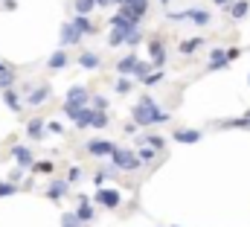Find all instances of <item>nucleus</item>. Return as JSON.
Returning <instances> with one entry per match:
<instances>
[{"label":"nucleus","instance_id":"f257e3e1","mask_svg":"<svg viewBox=\"0 0 250 227\" xmlns=\"http://www.w3.org/2000/svg\"><path fill=\"white\" fill-rule=\"evenodd\" d=\"M169 111H160L157 108V102L146 93L134 108H131V119L137 122V128H148V125H157V122H169Z\"/></svg>","mask_w":250,"mask_h":227},{"label":"nucleus","instance_id":"f03ea898","mask_svg":"<svg viewBox=\"0 0 250 227\" xmlns=\"http://www.w3.org/2000/svg\"><path fill=\"white\" fill-rule=\"evenodd\" d=\"M166 18H169V21H175V23H181V21H189V23H198V26H207V23L212 21V15H209L207 9H187V12H169Z\"/></svg>","mask_w":250,"mask_h":227},{"label":"nucleus","instance_id":"7ed1b4c3","mask_svg":"<svg viewBox=\"0 0 250 227\" xmlns=\"http://www.w3.org/2000/svg\"><path fill=\"white\" fill-rule=\"evenodd\" d=\"M111 160H114L117 169H123V172H134V169L143 166V163L137 160V155L128 152V149H114V152H111Z\"/></svg>","mask_w":250,"mask_h":227},{"label":"nucleus","instance_id":"20e7f679","mask_svg":"<svg viewBox=\"0 0 250 227\" xmlns=\"http://www.w3.org/2000/svg\"><path fill=\"white\" fill-rule=\"evenodd\" d=\"M50 96H53V88H50L47 82H41V85L29 88V93H26V105H29V108H38V105L47 102Z\"/></svg>","mask_w":250,"mask_h":227},{"label":"nucleus","instance_id":"39448f33","mask_svg":"<svg viewBox=\"0 0 250 227\" xmlns=\"http://www.w3.org/2000/svg\"><path fill=\"white\" fill-rule=\"evenodd\" d=\"M93 201L99 207H105V210H117L120 207V192L117 189H108V186H99L96 195H93Z\"/></svg>","mask_w":250,"mask_h":227},{"label":"nucleus","instance_id":"423d86ee","mask_svg":"<svg viewBox=\"0 0 250 227\" xmlns=\"http://www.w3.org/2000/svg\"><path fill=\"white\" fill-rule=\"evenodd\" d=\"M9 155H12V160H15L21 169H32V163H35V155H32L26 146H12Z\"/></svg>","mask_w":250,"mask_h":227},{"label":"nucleus","instance_id":"0eeeda50","mask_svg":"<svg viewBox=\"0 0 250 227\" xmlns=\"http://www.w3.org/2000/svg\"><path fill=\"white\" fill-rule=\"evenodd\" d=\"M201 137H204V131H198V128H178V131H172V140L184 143V146H195Z\"/></svg>","mask_w":250,"mask_h":227},{"label":"nucleus","instance_id":"6e6552de","mask_svg":"<svg viewBox=\"0 0 250 227\" xmlns=\"http://www.w3.org/2000/svg\"><path fill=\"white\" fill-rule=\"evenodd\" d=\"M148 53H151V61H148L151 67L160 70V67L166 64V50H163V41H160V38H151V41H148Z\"/></svg>","mask_w":250,"mask_h":227},{"label":"nucleus","instance_id":"1a4fd4ad","mask_svg":"<svg viewBox=\"0 0 250 227\" xmlns=\"http://www.w3.org/2000/svg\"><path fill=\"white\" fill-rule=\"evenodd\" d=\"M84 149H87V152H90L93 158H111V152H114L117 146H114L111 140H90V143H87Z\"/></svg>","mask_w":250,"mask_h":227},{"label":"nucleus","instance_id":"9d476101","mask_svg":"<svg viewBox=\"0 0 250 227\" xmlns=\"http://www.w3.org/2000/svg\"><path fill=\"white\" fill-rule=\"evenodd\" d=\"M67 189H70V183L62 181V178H59V181H50V186H47V198H50V201H62L64 195H67Z\"/></svg>","mask_w":250,"mask_h":227},{"label":"nucleus","instance_id":"9b49d317","mask_svg":"<svg viewBox=\"0 0 250 227\" xmlns=\"http://www.w3.org/2000/svg\"><path fill=\"white\" fill-rule=\"evenodd\" d=\"M82 38H84V35H82V32H79V29H76V26H73L70 21H67V23L62 26V47H70V44H79Z\"/></svg>","mask_w":250,"mask_h":227},{"label":"nucleus","instance_id":"f8f14e48","mask_svg":"<svg viewBox=\"0 0 250 227\" xmlns=\"http://www.w3.org/2000/svg\"><path fill=\"white\" fill-rule=\"evenodd\" d=\"M67 99H70V102H82V105H87L90 93H87V88H84V85H70V91H67Z\"/></svg>","mask_w":250,"mask_h":227},{"label":"nucleus","instance_id":"ddd939ff","mask_svg":"<svg viewBox=\"0 0 250 227\" xmlns=\"http://www.w3.org/2000/svg\"><path fill=\"white\" fill-rule=\"evenodd\" d=\"M90 116H93V108H87V105H82L79 114L73 116V122H76V128L79 131H84V128H90Z\"/></svg>","mask_w":250,"mask_h":227},{"label":"nucleus","instance_id":"4468645a","mask_svg":"<svg viewBox=\"0 0 250 227\" xmlns=\"http://www.w3.org/2000/svg\"><path fill=\"white\" fill-rule=\"evenodd\" d=\"M230 61H227V53L224 50H212V56H209V64H207V70L212 73V70H224Z\"/></svg>","mask_w":250,"mask_h":227},{"label":"nucleus","instance_id":"2eb2a0df","mask_svg":"<svg viewBox=\"0 0 250 227\" xmlns=\"http://www.w3.org/2000/svg\"><path fill=\"white\" fill-rule=\"evenodd\" d=\"M137 61H140V58L134 56V53H131V56H125V58H120V61H117V73H120V76H131V73H134V67H137Z\"/></svg>","mask_w":250,"mask_h":227},{"label":"nucleus","instance_id":"dca6fc26","mask_svg":"<svg viewBox=\"0 0 250 227\" xmlns=\"http://www.w3.org/2000/svg\"><path fill=\"white\" fill-rule=\"evenodd\" d=\"M44 134H47V131H44V122H41V119H29V122H26V137H29V140H44Z\"/></svg>","mask_w":250,"mask_h":227},{"label":"nucleus","instance_id":"f3484780","mask_svg":"<svg viewBox=\"0 0 250 227\" xmlns=\"http://www.w3.org/2000/svg\"><path fill=\"white\" fill-rule=\"evenodd\" d=\"M137 29V26H134ZM134 29H125V26H114V32H111V38H108V47H120V44H125V38L134 32Z\"/></svg>","mask_w":250,"mask_h":227},{"label":"nucleus","instance_id":"a211bd4d","mask_svg":"<svg viewBox=\"0 0 250 227\" xmlns=\"http://www.w3.org/2000/svg\"><path fill=\"white\" fill-rule=\"evenodd\" d=\"M3 102H6V108H9V111H21V96H18V91H15V88H6V91H3Z\"/></svg>","mask_w":250,"mask_h":227},{"label":"nucleus","instance_id":"6ab92c4d","mask_svg":"<svg viewBox=\"0 0 250 227\" xmlns=\"http://www.w3.org/2000/svg\"><path fill=\"white\" fill-rule=\"evenodd\" d=\"M99 64H102V61H99L96 53H82V56H79V67H82V70H99Z\"/></svg>","mask_w":250,"mask_h":227},{"label":"nucleus","instance_id":"aec40b11","mask_svg":"<svg viewBox=\"0 0 250 227\" xmlns=\"http://www.w3.org/2000/svg\"><path fill=\"white\" fill-rule=\"evenodd\" d=\"M47 67H50V70H64V67H67V53H64V50H56L53 56L47 58Z\"/></svg>","mask_w":250,"mask_h":227},{"label":"nucleus","instance_id":"412c9836","mask_svg":"<svg viewBox=\"0 0 250 227\" xmlns=\"http://www.w3.org/2000/svg\"><path fill=\"white\" fill-rule=\"evenodd\" d=\"M70 23H73V26H76V29H79L82 35H87V32H93V23H90V18H87V15H76V18H73Z\"/></svg>","mask_w":250,"mask_h":227},{"label":"nucleus","instance_id":"4be33fe9","mask_svg":"<svg viewBox=\"0 0 250 227\" xmlns=\"http://www.w3.org/2000/svg\"><path fill=\"white\" fill-rule=\"evenodd\" d=\"M134 155H137V160H140V163H151V160L157 158V149H151V146H146V143H143Z\"/></svg>","mask_w":250,"mask_h":227},{"label":"nucleus","instance_id":"5701e85b","mask_svg":"<svg viewBox=\"0 0 250 227\" xmlns=\"http://www.w3.org/2000/svg\"><path fill=\"white\" fill-rule=\"evenodd\" d=\"M76 219H79V222H84V225H87V222H93V207H90V201H82V204L76 207Z\"/></svg>","mask_w":250,"mask_h":227},{"label":"nucleus","instance_id":"b1692460","mask_svg":"<svg viewBox=\"0 0 250 227\" xmlns=\"http://www.w3.org/2000/svg\"><path fill=\"white\" fill-rule=\"evenodd\" d=\"M114 172H117V166H99L96 175H93V183H96V186H105V181L114 178Z\"/></svg>","mask_w":250,"mask_h":227},{"label":"nucleus","instance_id":"393cba45","mask_svg":"<svg viewBox=\"0 0 250 227\" xmlns=\"http://www.w3.org/2000/svg\"><path fill=\"white\" fill-rule=\"evenodd\" d=\"M204 44H207L204 38H189V41H181V47H178V50H181L184 56H189V53H195V50H201Z\"/></svg>","mask_w":250,"mask_h":227},{"label":"nucleus","instance_id":"a878e982","mask_svg":"<svg viewBox=\"0 0 250 227\" xmlns=\"http://www.w3.org/2000/svg\"><path fill=\"white\" fill-rule=\"evenodd\" d=\"M248 9H250L248 0H236V3L230 6V15H233L236 21H242V18H248Z\"/></svg>","mask_w":250,"mask_h":227},{"label":"nucleus","instance_id":"bb28decb","mask_svg":"<svg viewBox=\"0 0 250 227\" xmlns=\"http://www.w3.org/2000/svg\"><path fill=\"white\" fill-rule=\"evenodd\" d=\"M221 128H250V116H236V119H224L218 122Z\"/></svg>","mask_w":250,"mask_h":227},{"label":"nucleus","instance_id":"cd10ccee","mask_svg":"<svg viewBox=\"0 0 250 227\" xmlns=\"http://www.w3.org/2000/svg\"><path fill=\"white\" fill-rule=\"evenodd\" d=\"M90 125H93V128H105V125H108V111H102V108H93Z\"/></svg>","mask_w":250,"mask_h":227},{"label":"nucleus","instance_id":"c85d7f7f","mask_svg":"<svg viewBox=\"0 0 250 227\" xmlns=\"http://www.w3.org/2000/svg\"><path fill=\"white\" fill-rule=\"evenodd\" d=\"M163 76H166V73H163V67H160V70H154V73L148 70V73L143 76V79H146V88H154L157 82H163Z\"/></svg>","mask_w":250,"mask_h":227},{"label":"nucleus","instance_id":"c756f323","mask_svg":"<svg viewBox=\"0 0 250 227\" xmlns=\"http://www.w3.org/2000/svg\"><path fill=\"white\" fill-rule=\"evenodd\" d=\"M6 88H15V70H3L0 73V91H6Z\"/></svg>","mask_w":250,"mask_h":227},{"label":"nucleus","instance_id":"7c9ffc66","mask_svg":"<svg viewBox=\"0 0 250 227\" xmlns=\"http://www.w3.org/2000/svg\"><path fill=\"white\" fill-rule=\"evenodd\" d=\"M93 9H96L93 0H76V15H90Z\"/></svg>","mask_w":250,"mask_h":227},{"label":"nucleus","instance_id":"2f4dec72","mask_svg":"<svg viewBox=\"0 0 250 227\" xmlns=\"http://www.w3.org/2000/svg\"><path fill=\"white\" fill-rule=\"evenodd\" d=\"M140 143H146V146H151V149H163V137H154V134H146V137H140Z\"/></svg>","mask_w":250,"mask_h":227},{"label":"nucleus","instance_id":"473e14b6","mask_svg":"<svg viewBox=\"0 0 250 227\" xmlns=\"http://www.w3.org/2000/svg\"><path fill=\"white\" fill-rule=\"evenodd\" d=\"M131 88H134V85H131V79H128V76H120V79H117V85H114V91H117V93H131Z\"/></svg>","mask_w":250,"mask_h":227},{"label":"nucleus","instance_id":"72a5a7b5","mask_svg":"<svg viewBox=\"0 0 250 227\" xmlns=\"http://www.w3.org/2000/svg\"><path fill=\"white\" fill-rule=\"evenodd\" d=\"M15 192H18V183H12V181H0V198L15 195Z\"/></svg>","mask_w":250,"mask_h":227},{"label":"nucleus","instance_id":"f704fd0d","mask_svg":"<svg viewBox=\"0 0 250 227\" xmlns=\"http://www.w3.org/2000/svg\"><path fill=\"white\" fill-rule=\"evenodd\" d=\"M62 227H84V222H79V219H76V213H64Z\"/></svg>","mask_w":250,"mask_h":227},{"label":"nucleus","instance_id":"c9c22d12","mask_svg":"<svg viewBox=\"0 0 250 227\" xmlns=\"http://www.w3.org/2000/svg\"><path fill=\"white\" fill-rule=\"evenodd\" d=\"M32 172H44V175H50V172H53V160H35V163H32Z\"/></svg>","mask_w":250,"mask_h":227},{"label":"nucleus","instance_id":"e433bc0d","mask_svg":"<svg viewBox=\"0 0 250 227\" xmlns=\"http://www.w3.org/2000/svg\"><path fill=\"white\" fill-rule=\"evenodd\" d=\"M64 181H67L70 186H73V183H79V181H82V166H73V169L67 172V178H64Z\"/></svg>","mask_w":250,"mask_h":227},{"label":"nucleus","instance_id":"4c0bfd02","mask_svg":"<svg viewBox=\"0 0 250 227\" xmlns=\"http://www.w3.org/2000/svg\"><path fill=\"white\" fill-rule=\"evenodd\" d=\"M44 131H50V134H64V125L53 119V122H44Z\"/></svg>","mask_w":250,"mask_h":227},{"label":"nucleus","instance_id":"58836bf2","mask_svg":"<svg viewBox=\"0 0 250 227\" xmlns=\"http://www.w3.org/2000/svg\"><path fill=\"white\" fill-rule=\"evenodd\" d=\"M151 70V64H146V61H137V67H134V76H146Z\"/></svg>","mask_w":250,"mask_h":227},{"label":"nucleus","instance_id":"ea45409f","mask_svg":"<svg viewBox=\"0 0 250 227\" xmlns=\"http://www.w3.org/2000/svg\"><path fill=\"white\" fill-rule=\"evenodd\" d=\"M93 105L105 111V108H108V96H102V93H96V96H93Z\"/></svg>","mask_w":250,"mask_h":227},{"label":"nucleus","instance_id":"a19ab883","mask_svg":"<svg viewBox=\"0 0 250 227\" xmlns=\"http://www.w3.org/2000/svg\"><path fill=\"white\" fill-rule=\"evenodd\" d=\"M227 53V61H236V58L242 56V50H224Z\"/></svg>","mask_w":250,"mask_h":227},{"label":"nucleus","instance_id":"79ce46f5","mask_svg":"<svg viewBox=\"0 0 250 227\" xmlns=\"http://www.w3.org/2000/svg\"><path fill=\"white\" fill-rule=\"evenodd\" d=\"M125 134H137V122H128L125 125Z\"/></svg>","mask_w":250,"mask_h":227},{"label":"nucleus","instance_id":"37998d69","mask_svg":"<svg viewBox=\"0 0 250 227\" xmlns=\"http://www.w3.org/2000/svg\"><path fill=\"white\" fill-rule=\"evenodd\" d=\"M3 70H15V67H12L9 61H3V58H0V73H3Z\"/></svg>","mask_w":250,"mask_h":227},{"label":"nucleus","instance_id":"c03bdc74","mask_svg":"<svg viewBox=\"0 0 250 227\" xmlns=\"http://www.w3.org/2000/svg\"><path fill=\"white\" fill-rule=\"evenodd\" d=\"M215 6H227V3H233V0H212Z\"/></svg>","mask_w":250,"mask_h":227},{"label":"nucleus","instance_id":"a18cd8bd","mask_svg":"<svg viewBox=\"0 0 250 227\" xmlns=\"http://www.w3.org/2000/svg\"><path fill=\"white\" fill-rule=\"evenodd\" d=\"M93 3H96V6H108L111 0H93Z\"/></svg>","mask_w":250,"mask_h":227},{"label":"nucleus","instance_id":"49530a36","mask_svg":"<svg viewBox=\"0 0 250 227\" xmlns=\"http://www.w3.org/2000/svg\"><path fill=\"white\" fill-rule=\"evenodd\" d=\"M160 3H163V6H169V0H160Z\"/></svg>","mask_w":250,"mask_h":227},{"label":"nucleus","instance_id":"de8ad7c7","mask_svg":"<svg viewBox=\"0 0 250 227\" xmlns=\"http://www.w3.org/2000/svg\"><path fill=\"white\" fill-rule=\"evenodd\" d=\"M248 82H250V79H248Z\"/></svg>","mask_w":250,"mask_h":227}]
</instances>
